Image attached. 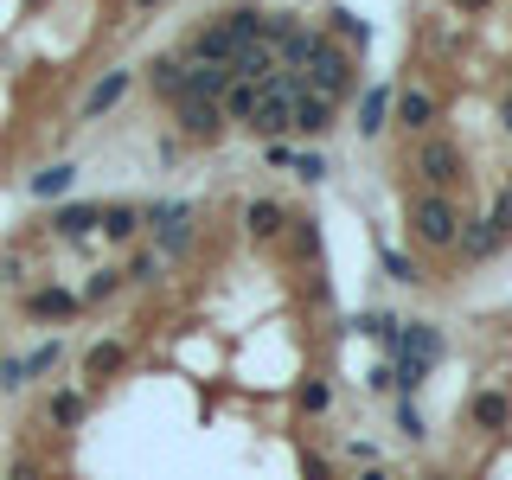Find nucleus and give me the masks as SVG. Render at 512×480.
I'll use <instances>...</instances> for the list:
<instances>
[{"label":"nucleus","mask_w":512,"mask_h":480,"mask_svg":"<svg viewBox=\"0 0 512 480\" xmlns=\"http://www.w3.org/2000/svg\"><path fill=\"white\" fill-rule=\"evenodd\" d=\"M506 71H512V64H506Z\"/></svg>","instance_id":"obj_47"},{"label":"nucleus","mask_w":512,"mask_h":480,"mask_svg":"<svg viewBox=\"0 0 512 480\" xmlns=\"http://www.w3.org/2000/svg\"><path fill=\"white\" fill-rule=\"evenodd\" d=\"M468 423L487 429V436L512 429V397H506V391H474V397H468Z\"/></svg>","instance_id":"obj_21"},{"label":"nucleus","mask_w":512,"mask_h":480,"mask_svg":"<svg viewBox=\"0 0 512 480\" xmlns=\"http://www.w3.org/2000/svg\"><path fill=\"white\" fill-rule=\"evenodd\" d=\"M333 128H340V109L327 103V96H314L308 84L295 90V116H288V135H301V141H327Z\"/></svg>","instance_id":"obj_12"},{"label":"nucleus","mask_w":512,"mask_h":480,"mask_svg":"<svg viewBox=\"0 0 512 480\" xmlns=\"http://www.w3.org/2000/svg\"><path fill=\"white\" fill-rule=\"evenodd\" d=\"M320 32H327L333 45H346V52H365V45H372V26H365L352 7H327V26Z\"/></svg>","instance_id":"obj_23"},{"label":"nucleus","mask_w":512,"mask_h":480,"mask_svg":"<svg viewBox=\"0 0 512 480\" xmlns=\"http://www.w3.org/2000/svg\"><path fill=\"white\" fill-rule=\"evenodd\" d=\"M301 480H333V461L320 448H301Z\"/></svg>","instance_id":"obj_39"},{"label":"nucleus","mask_w":512,"mask_h":480,"mask_svg":"<svg viewBox=\"0 0 512 480\" xmlns=\"http://www.w3.org/2000/svg\"><path fill=\"white\" fill-rule=\"evenodd\" d=\"M269 71H282L276 52H269L263 39H250V45H237V58H231V77H244V84H263Z\"/></svg>","instance_id":"obj_25"},{"label":"nucleus","mask_w":512,"mask_h":480,"mask_svg":"<svg viewBox=\"0 0 512 480\" xmlns=\"http://www.w3.org/2000/svg\"><path fill=\"white\" fill-rule=\"evenodd\" d=\"M378 263H384V276H391V282H404V288L423 282V263H416V256H404L397 244H378Z\"/></svg>","instance_id":"obj_31"},{"label":"nucleus","mask_w":512,"mask_h":480,"mask_svg":"<svg viewBox=\"0 0 512 480\" xmlns=\"http://www.w3.org/2000/svg\"><path fill=\"white\" fill-rule=\"evenodd\" d=\"M20 314L32 327H64V320L84 314V301H77L71 288H58V282H32V288H20Z\"/></svg>","instance_id":"obj_5"},{"label":"nucleus","mask_w":512,"mask_h":480,"mask_svg":"<svg viewBox=\"0 0 512 480\" xmlns=\"http://www.w3.org/2000/svg\"><path fill=\"white\" fill-rule=\"evenodd\" d=\"M45 423L64 429V436H71V429H84L90 423V391H84V384H58V391L45 397Z\"/></svg>","instance_id":"obj_17"},{"label":"nucleus","mask_w":512,"mask_h":480,"mask_svg":"<svg viewBox=\"0 0 512 480\" xmlns=\"http://www.w3.org/2000/svg\"><path fill=\"white\" fill-rule=\"evenodd\" d=\"M0 282H7V288H32V282H26V256H20V250H0Z\"/></svg>","instance_id":"obj_38"},{"label":"nucleus","mask_w":512,"mask_h":480,"mask_svg":"<svg viewBox=\"0 0 512 480\" xmlns=\"http://www.w3.org/2000/svg\"><path fill=\"white\" fill-rule=\"evenodd\" d=\"M141 84H148L154 96H160V103H180V90H186V58L180 52H154L148 64H141Z\"/></svg>","instance_id":"obj_15"},{"label":"nucleus","mask_w":512,"mask_h":480,"mask_svg":"<svg viewBox=\"0 0 512 480\" xmlns=\"http://www.w3.org/2000/svg\"><path fill=\"white\" fill-rule=\"evenodd\" d=\"M365 391H378V397L391 391V365H372V372H365Z\"/></svg>","instance_id":"obj_42"},{"label":"nucleus","mask_w":512,"mask_h":480,"mask_svg":"<svg viewBox=\"0 0 512 480\" xmlns=\"http://www.w3.org/2000/svg\"><path fill=\"white\" fill-rule=\"evenodd\" d=\"M384 352H391V359H416V365H429V372H436L448 340H442L436 320H397V340L384 346Z\"/></svg>","instance_id":"obj_8"},{"label":"nucleus","mask_w":512,"mask_h":480,"mask_svg":"<svg viewBox=\"0 0 512 480\" xmlns=\"http://www.w3.org/2000/svg\"><path fill=\"white\" fill-rule=\"evenodd\" d=\"M295 410H301V416H327V410H333V384H327V378H301Z\"/></svg>","instance_id":"obj_32"},{"label":"nucleus","mask_w":512,"mask_h":480,"mask_svg":"<svg viewBox=\"0 0 512 480\" xmlns=\"http://www.w3.org/2000/svg\"><path fill=\"white\" fill-rule=\"evenodd\" d=\"M224 84H231V64H186V90H180V103H218Z\"/></svg>","instance_id":"obj_20"},{"label":"nucleus","mask_w":512,"mask_h":480,"mask_svg":"<svg viewBox=\"0 0 512 480\" xmlns=\"http://www.w3.org/2000/svg\"><path fill=\"white\" fill-rule=\"evenodd\" d=\"M410 173H416V186H429V192H455V186H468V148H461L455 135H416V154H410Z\"/></svg>","instance_id":"obj_3"},{"label":"nucleus","mask_w":512,"mask_h":480,"mask_svg":"<svg viewBox=\"0 0 512 480\" xmlns=\"http://www.w3.org/2000/svg\"><path fill=\"white\" fill-rule=\"evenodd\" d=\"M20 365H26V384L32 378H52L58 365H64V340H39L32 352H20Z\"/></svg>","instance_id":"obj_30"},{"label":"nucleus","mask_w":512,"mask_h":480,"mask_svg":"<svg viewBox=\"0 0 512 480\" xmlns=\"http://www.w3.org/2000/svg\"><path fill=\"white\" fill-rule=\"evenodd\" d=\"M141 231H148V224H141V205H128V199L103 205V224H96V237H109V244H135Z\"/></svg>","instance_id":"obj_22"},{"label":"nucleus","mask_w":512,"mask_h":480,"mask_svg":"<svg viewBox=\"0 0 512 480\" xmlns=\"http://www.w3.org/2000/svg\"><path fill=\"white\" fill-rule=\"evenodd\" d=\"M359 480H397V474L384 468V461H372V468H359Z\"/></svg>","instance_id":"obj_43"},{"label":"nucleus","mask_w":512,"mask_h":480,"mask_svg":"<svg viewBox=\"0 0 512 480\" xmlns=\"http://www.w3.org/2000/svg\"><path fill=\"white\" fill-rule=\"evenodd\" d=\"M122 282H128V288H154V282H167V256H160L154 244L128 250V263H122Z\"/></svg>","instance_id":"obj_24"},{"label":"nucleus","mask_w":512,"mask_h":480,"mask_svg":"<svg viewBox=\"0 0 512 480\" xmlns=\"http://www.w3.org/2000/svg\"><path fill=\"white\" fill-rule=\"evenodd\" d=\"M391 423H397V436H404L410 448L429 442V416L416 410V397H397V404H391Z\"/></svg>","instance_id":"obj_28"},{"label":"nucleus","mask_w":512,"mask_h":480,"mask_svg":"<svg viewBox=\"0 0 512 480\" xmlns=\"http://www.w3.org/2000/svg\"><path fill=\"white\" fill-rule=\"evenodd\" d=\"M96 224H103V199H58L52 218H45V231H52L58 244H84V237H96Z\"/></svg>","instance_id":"obj_10"},{"label":"nucleus","mask_w":512,"mask_h":480,"mask_svg":"<svg viewBox=\"0 0 512 480\" xmlns=\"http://www.w3.org/2000/svg\"><path fill=\"white\" fill-rule=\"evenodd\" d=\"M218 109H224V122H231V128H244V122L256 116V84L231 77V84H224V96H218Z\"/></svg>","instance_id":"obj_26"},{"label":"nucleus","mask_w":512,"mask_h":480,"mask_svg":"<svg viewBox=\"0 0 512 480\" xmlns=\"http://www.w3.org/2000/svg\"><path fill=\"white\" fill-rule=\"evenodd\" d=\"M0 391H7V397H20V391H26V365H20V352H0Z\"/></svg>","instance_id":"obj_36"},{"label":"nucleus","mask_w":512,"mask_h":480,"mask_svg":"<svg viewBox=\"0 0 512 480\" xmlns=\"http://www.w3.org/2000/svg\"><path fill=\"white\" fill-rule=\"evenodd\" d=\"M487 224H493L500 237H512V180H506L500 192H493V205H487Z\"/></svg>","instance_id":"obj_35"},{"label":"nucleus","mask_w":512,"mask_h":480,"mask_svg":"<svg viewBox=\"0 0 512 480\" xmlns=\"http://www.w3.org/2000/svg\"><path fill=\"white\" fill-rule=\"evenodd\" d=\"M500 128H506V135H512V90L500 96Z\"/></svg>","instance_id":"obj_44"},{"label":"nucleus","mask_w":512,"mask_h":480,"mask_svg":"<svg viewBox=\"0 0 512 480\" xmlns=\"http://www.w3.org/2000/svg\"><path fill=\"white\" fill-rule=\"evenodd\" d=\"M160 7V0H135V13H154Z\"/></svg>","instance_id":"obj_46"},{"label":"nucleus","mask_w":512,"mask_h":480,"mask_svg":"<svg viewBox=\"0 0 512 480\" xmlns=\"http://www.w3.org/2000/svg\"><path fill=\"white\" fill-rule=\"evenodd\" d=\"M288 218H295V212H288L282 199H269V192H263V199L244 205V237H250V244H282Z\"/></svg>","instance_id":"obj_13"},{"label":"nucleus","mask_w":512,"mask_h":480,"mask_svg":"<svg viewBox=\"0 0 512 480\" xmlns=\"http://www.w3.org/2000/svg\"><path fill=\"white\" fill-rule=\"evenodd\" d=\"M359 141H378L384 128H391V84H365L359 90Z\"/></svg>","instance_id":"obj_19"},{"label":"nucleus","mask_w":512,"mask_h":480,"mask_svg":"<svg viewBox=\"0 0 512 480\" xmlns=\"http://www.w3.org/2000/svg\"><path fill=\"white\" fill-rule=\"evenodd\" d=\"M404 224H410V237L423 250H455V231H461V205H455V192H429V186H416L410 199H404Z\"/></svg>","instance_id":"obj_1"},{"label":"nucleus","mask_w":512,"mask_h":480,"mask_svg":"<svg viewBox=\"0 0 512 480\" xmlns=\"http://www.w3.org/2000/svg\"><path fill=\"white\" fill-rule=\"evenodd\" d=\"M346 455H352V461H359V468H372V461H384V455H378V442H359V436H352V442H346Z\"/></svg>","instance_id":"obj_40"},{"label":"nucleus","mask_w":512,"mask_h":480,"mask_svg":"<svg viewBox=\"0 0 512 480\" xmlns=\"http://www.w3.org/2000/svg\"><path fill=\"white\" fill-rule=\"evenodd\" d=\"M288 250H295L301 256V263H314V256H320V231H314V218H288Z\"/></svg>","instance_id":"obj_33"},{"label":"nucleus","mask_w":512,"mask_h":480,"mask_svg":"<svg viewBox=\"0 0 512 480\" xmlns=\"http://www.w3.org/2000/svg\"><path fill=\"white\" fill-rule=\"evenodd\" d=\"M77 173H84L77 160H45L39 173H26V192L39 205H58V199H71V192H77Z\"/></svg>","instance_id":"obj_14"},{"label":"nucleus","mask_w":512,"mask_h":480,"mask_svg":"<svg viewBox=\"0 0 512 480\" xmlns=\"http://www.w3.org/2000/svg\"><path fill=\"white\" fill-rule=\"evenodd\" d=\"M135 64H109V71H96V84L84 90V103H77V122H103L109 109H122V96L135 90Z\"/></svg>","instance_id":"obj_7"},{"label":"nucleus","mask_w":512,"mask_h":480,"mask_svg":"<svg viewBox=\"0 0 512 480\" xmlns=\"http://www.w3.org/2000/svg\"><path fill=\"white\" fill-rule=\"evenodd\" d=\"M455 7H461V13H487L493 0H455Z\"/></svg>","instance_id":"obj_45"},{"label":"nucleus","mask_w":512,"mask_h":480,"mask_svg":"<svg viewBox=\"0 0 512 480\" xmlns=\"http://www.w3.org/2000/svg\"><path fill=\"white\" fill-rule=\"evenodd\" d=\"M288 173H295V180H308V186H320V180H327V154H320V148H295Z\"/></svg>","instance_id":"obj_34"},{"label":"nucleus","mask_w":512,"mask_h":480,"mask_svg":"<svg viewBox=\"0 0 512 480\" xmlns=\"http://www.w3.org/2000/svg\"><path fill=\"white\" fill-rule=\"evenodd\" d=\"M173 128H180V141H192V148H218L231 135L218 103H173Z\"/></svg>","instance_id":"obj_9"},{"label":"nucleus","mask_w":512,"mask_h":480,"mask_svg":"<svg viewBox=\"0 0 512 480\" xmlns=\"http://www.w3.org/2000/svg\"><path fill=\"white\" fill-rule=\"evenodd\" d=\"M141 224H148L154 250L167 256V263L192 256V244H199V205L192 199H148L141 205Z\"/></svg>","instance_id":"obj_2"},{"label":"nucleus","mask_w":512,"mask_h":480,"mask_svg":"<svg viewBox=\"0 0 512 480\" xmlns=\"http://www.w3.org/2000/svg\"><path fill=\"white\" fill-rule=\"evenodd\" d=\"M455 250H461V263H493V256L506 250V237L493 231L487 218H468L461 212V231H455Z\"/></svg>","instance_id":"obj_18"},{"label":"nucleus","mask_w":512,"mask_h":480,"mask_svg":"<svg viewBox=\"0 0 512 480\" xmlns=\"http://www.w3.org/2000/svg\"><path fill=\"white\" fill-rule=\"evenodd\" d=\"M122 365H128V340H90L84 359H77V378H84V384H109V378H122Z\"/></svg>","instance_id":"obj_16"},{"label":"nucleus","mask_w":512,"mask_h":480,"mask_svg":"<svg viewBox=\"0 0 512 480\" xmlns=\"http://www.w3.org/2000/svg\"><path fill=\"white\" fill-rule=\"evenodd\" d=\"M436 122H442V96L429 90V84L391 90V128H404V135H429Z\"/></svg>","instance_id":"obj_6"},{"label":"nucleus","mask_w":512,"mask_h":480,"mask_svg":"<svg viewBox=\"0 0 512 480\" xmlns=\"http://www.w3.org/2000/svg\"><path fill=\"white\" fill-rule=\"evenodd\" d=\"M0 480H45V461L32 455V448H20V455H13V468L0 474Z\"/></svg>","instance_id":"obj_37"},{"label":"nucleus","mask_w":512,"mask_h":480,"mask_svg":"<svg viewBox=\"0 0 512 480\" xmlns=\"http://www.w3.org/2000/svg\"><path fill=\"white\" fill-rule=\"evenodd\" d=\"M263 160H269V167H288V160H295V148H288V141H263Z\"/></svg>","instance_id":"obj_41"},{"label":"nucleus","mask_w":512,"mask_h":480,"mask_svg":"<svg viewBox=\"0 0 512 480\" xmlns=\"http://www.w3.org/2000/svg\"><path fill=\"white\" fill-rule=\"evenodd\" d=\"M346 327H352V333H365V340H378V346H391V340H397V314H384V308H359V314L346 320Z\"/></svg>","instance_id":"obj_29"},{"label":"nucleus","mask_w":512,"mask_h":480,"mask_svg":"<svg viewBox=\"0 0 512 480\" xmlns=\"http://www.w3.org/2000/svg\"><path fill=\"white\" fill-rule=\"evenodd\" d=\"M180 58H186V64H231V58H237V39H231V26H224L218 13H212L205 26H192L186 39H180Z\"/></svg>","instance_id":"obj_11"},{"label":"nucleus","mask_w":512,"mask_h":480,"mask_svg":"<svg viewBox=\"0 0 512 480\" xmlns=\"http://www.w3.org/2000/svg\"><path fill=\"white\" fill-rule=\"evenodd\" d=\"M122 288H128V282H122V269H109V263H103V269H90V282L77 288V301H84V308H103V301H116Z\"/></svg>","instance_id":"obj_27"},{"label":"nucleus","mask_w":512,"mask_h":480,"mask_svg":"<svg viewBox=\"0 0 512 480\" xmlns=\"http://www.w3.org/2000/svg\"><path fill=\"white\" fill-rule=\"evenodd\" d=\"M301 84H308L314 96H327V103L340 109L346 96L359 90V58H352L346 45H333L327 32H320V45L308 52V64H301Z\"/></svg>","instance_id":"obj_4"}]
</instances>
